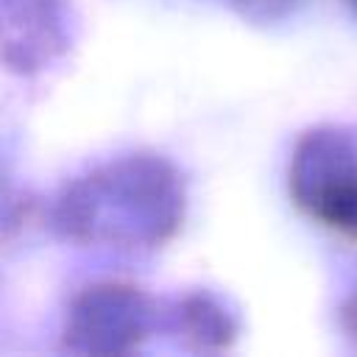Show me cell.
Instances as JSON below:
<instances>
[{"mask_svg": "<svg viewBox=\"0 0 357 357\" xmlns=\"http://www.w3.org/2000/svg\"><path fill=\"white\" fill-rule=\"evenodd\" d=\"M50 218L70 243L151 251L181 226L184 181L162 156H120L64 184Z\"/></svg>", "mask_w": 357, "mask_h": 357, "instance_id": "cell-1", "label": "cell"}, {"mask_svg": "<svg viewBox=\"0 0 357 357\" xmlns=\"http://www.w3.org/2000/svg\"><path fill=\"white\" fill-rule=\"evenodd\" d=\"M287 190L318 226L357 243V137L337 126H315L296 139Z\"/></svg>", "mask_w": 357, "mask_h": 357, "instance_id": "cell-2", "label": "cell"}, {"mask_svg": "<svg viewBox=\"0 0 357 357\" xmlns=\"http://www.w3.org/2000/svg\"><path fill=\"white\" fill-rule=\"evenodd\" d=\"M156 312L131 284L100 282L84 287L67 310L61 346L78 354H126L151 332Z\"/></svg>", "mask_w": 357, "mask_h": 357, "instance_id": "cell-3", "label": "cell"}, {"mask_svg": "<svg viewBox=\"0 0 357 357\" xmlns=\"http://www.w3.org/2000/svg\"><path fill=\"white\" fill-rule=\"evenodd\" d=\"M70 0H3V61L14 73H36L70 47Z\"/></svg>", "mask_w": 357, "mask_h": 357, "instance_id": "cell-4", "label": "cell"}, {"mask_svg": "<svg viewBox=\"0 0 357 357\" xmlns=\"http://www.w3.org/2000/svg\"><path fill=\"white\" fill-rule=\"evenodd\" d=\"M173 326L198 351L226 349L237 337L234 312L223 304V298L206 290L190 293L173 307Z\"/></svg>", "mask_w": 357, "mask_h": 357, "instance_id": "cell-5", "label": "cell"}, {"mask_svg": "<svg viewBox=\"0 0 357 357\" xmlns=\"http://www.w3.org/2000/svg\"><path fill=\"white\" fill-rule=\"evenodd\" d=\"M237 6H243L245 11H259V14H273V11H282L290 0H231Z\"/></svg>", "mask_w": 357, "mask_h": 357, "instance_id": "cell-6", "label": "cell"}, {"mask_svg": "<svg viewBox=\"0 0 357 357\" xmlns=\"http://www.w3.org/2000/svg\"><path fill=\"white\" fill-rule=\"evenodd\" d=\"M343 326H346V332L357 340V287L351 290V296H349L346 304H343Z\"/></svg>", "mask_w": 357, "mask_h": 357, "instance_id": "cell-7", "label": "cell"}, {"mask_svg": "<svg viewBox=\"0 0 357 357\" xmlns=\"http://www.w3.org/2000/svg\"><path fill=\"white\" fill-rule=\"evenodd\" d=\"M346 6H349V8L354 11V14H357V0H346Z\"/></svg>", "mask_w": 357, "mask_h": 357, "instance_id": "cell-8", "label": "cell"}]
</instances>
